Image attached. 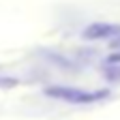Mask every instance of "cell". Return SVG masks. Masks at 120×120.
Segmentation results:
<instances>
[{
  "label": "cell",
  "instance_id": "obj_1",
  "mask_svg": "<svg viewBox=\"0 0 120 120\" xmlns=\"http://www.w3.org/2000/svg\"><path fill=\"white\" fill-rule=\"evenodd\" d=\"M49 97L54 99H62V101H69V103H92V101H99L105 97L103 90L99 92H88V90H79V88H69V86H52L45 90Z\"/></svg>",
  "mask_w": 120,
  "mask_h": 120
},
{
  "label": "cell",
  "instance_id": "obj_3",
  "mask_svg": "<svg viewBox=\"0 0 120 120\" xmlns=\"http://www.w3.org/2000/svg\"><path fill=\"white\" fill-rule=\"evenodd\" d=\"M112 62H120V52H118V54H114V56H112Z\"/></svg>",
  "mask_w": 120,
  "mask_h": 120
},
{
  "label": "cell",
  "instance_id": "obj_2",
  "mask_svg": "<svg viewBox=\"0 0 120 120\" xmlns=\"http://www.w3.org/2000/svg\"><path fill=\"white\" fill-rule=\"evenodd\" d=\"M114 34H120V28L109 26V24H92L84 30V37H88V39H107Z\"/></svg>",
  "mask_w": 120,
  "mask_h": 120
}]
</instances>
